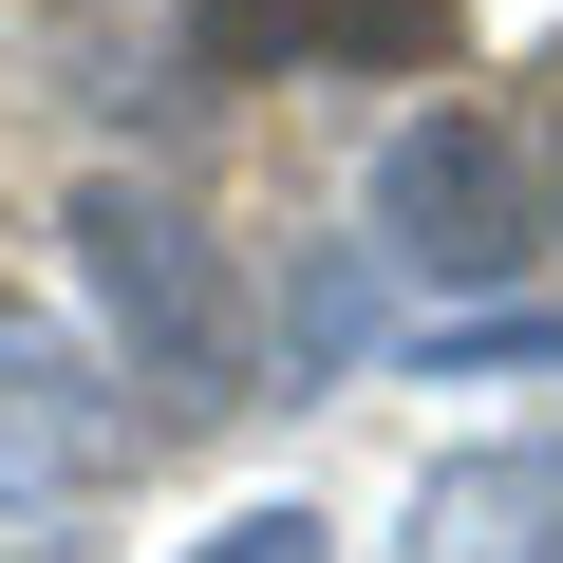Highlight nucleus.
<instances>
[{
  "label": "nucleus",
  "mask_w": 563,
  "mask_h": 563,
  "mask_svg": "<svg viewBox=\"0 0 563 563\" xmlns=\"http://www.w3.org/2000/svg\"><path fill=\"white\" fill-rule=\"evenodd\" d=\"M413 57L432 38V0H207V57Z\"/></svg>",
  "instance_id": "4"
},
{
  "label": "nucleus",
  "mask_w": 563,
  "mask_h": 563,
  "mask_svg": "<svg viewBox=\"0 0 563 563\" xmlns=\"http://www.w3.org/2000/svg\"><path fill=\"white\" fill-rule=\"evenodd\" d=\"M188 563H320V507H244V526H207Z\"/></svg>",
  "instance_id": "5"
},
{
  "label": "nucleus",
  "mask_w": 563,
  "mask_h": 563,
  "mask_svg": "<svg viewBox=\"0 0 563 563\" xmlns=\"http://www.w3.org/2000/svg\"><path fill=\"white\" fill-rule=\"evenodd\" d=\"M76 263H95V301H113V339L151 357V395H188V413H225V376H244V320H225V263H207V225L169 207V188H76Z\"/></svg>",
  "instance_id": "1"
},
{
  "label": "nucleus",
  "mask_w": 563,
  "mask_h": 563,
  "mask_svg": "<svg viewBox=\"0 0 563 563\" xmlns=\"http://www.w3.org/2000/svg\"><path fill=\"white\" fill-rule=\"evenodd\" d=\"M376 225H395V263H432V282H507V263H526V169H507V132H488V113H413V132L376 151Z\"/></svg>",
  "instance_id": "2"
},
{
  "label": "nucleus",
  "mask_w": 563,
  "mask_h": 563,
  "mask_svg": "<svg viewBox=\"0 0 563 563\" xmlns=\"http://www.w3.org/2000/svg\"><path fill=\"white\" fill-rule=\"evenodd\" d=\"M113 451H132V413H113L95 339H57L38 301H0V507H57V488H95Z\"/></svg>",
  "instance_id": "3"
},
{
  "label": "nucleus",
  "mask_w": 563,
  "mask_h": 563,
  "mask_svg": "<svg viewBox=\"0 0 563 563\" xmlns=\"http://www.w3.org/2000/svg\"><path fill=\"white\" fill-rule=\"evenodd\" d=\"M20 563H57V544H20Z\"/></svg>",
  "instance_id": "6"
}]
</instances>
